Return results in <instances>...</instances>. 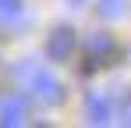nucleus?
Listing matches in <instances>:
<instances>
[{"instance_id":"3","label":"nucleus","mask_w":131,"mask_h":128,"mask_svg":"<svg viewBox=\"0 0 131 128\" xmlns=\"http://www.w3.org/2000/svg\"><path fill=\"white\" fill-rule=\"evenodd\" d=\"M85 121L89 125H110L113 121V96L110 93H89L85 96Z\"/></svg>"},{"instance_id":"7","label":"nucleus","mask_w":131,"mask_h":128,"mask_svg":"<svg viewBox=\"0 0 131 128\" xmlns=\"http://www.w3.org/2000/svg\"><path fill=\"white\" fill-rule=\"evenodd\" d=\"M71 4H82V0H71Z\"/></svg>"},{"instance_id":"6","label":"nucleus","mask_w":131,"mask_h":128,"mask_svg":"<svg viewBox=\"0 0 131 128\" xmlns=\"http://www.w3.org/2000/svg\"><path fill=\"white\" fill-rule=\"evenodd\" d=\"M128 11V0H99V18H121Z\"/></svg>"},{"instance_id":"5","label":"nucleus","mask_w":131,"mask_h":128,"mask_svg":"<svg viewBox=\"0 0 131 128\" xmlns=\"http://www.w3.org/2000/svg\"><path fill=\"white\" fill-rule=\"evenodd\" d=\"M25 114H28V100H25V96H14V93H11V96L0 100V125H4V128L21 125Z\"/></svg>"},{"instance_id":"2","label":"nucleus","mask_w":131,"mask_h":128,"mask_svg":"<svg viewBox=\"0 0 131 128\" xmlns=\"http://www.w3.org/2000/svg\"><path fill=\"white\" fill-rule=\"evenodd\" d=\"M74 50H78V36H74L71 25H57V29L46 36V57L53 64H67L74 57Z\"/></svg>"},{"instance_id":"4","label":"nucleus","mask_w":131,"mask_h":128,"mask_svg":"<svg viewBox=\"0 0 131 128\" xmlns=\"http://www.w3.org/2000/svg\"><path fill=\"white\" fill-rule=\"evenodd\" d=\"M85 53H89V64L96 68V64H106L113 61V53H117V39L110 36V32H92L85 39Z\"/></svg>"},{"instance_id":"1","label":"nucleus","mask_w":131,"mask_h":128,"mask_svg":"<svg viewBox=\"0 0 131 128\" xmlns=\"http://www.w3.org/2000/svg\"><path fill=\"white\" fill-rule=\"evenodd\" d=\"M11 82H18L36 103H43V107H57L60 100H64V85H60V78L50 75L36 57H25L21 64H14V68H11Z\"/></svg>"}]
</instances>
